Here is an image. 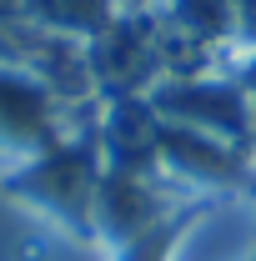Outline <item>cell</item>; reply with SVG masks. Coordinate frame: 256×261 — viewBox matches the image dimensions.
Returning a JSON list of instances; mask_svg holds the SVG:
<instances>
[{
  "instance_id": "obj_1",
  "label": "cell",
  "mask_w": 256,
  "mask_h": 261,
  "mask_svg": "<svg viewBox=\"0 0 256 261\" xmlns=\"http://www.w3.org/2000/svg\"><path fill=\"white\" fill-rule=\"evenodd\" d=\"M15 186L35 206H45L50 216H65V221L86 226L91 211H96V196H100V161L91 146H56L40 161L25 166L15 176Z\"/></svg>"
},
{
  "instance_id": "obj_2",
  "label": "cell",
  "mask_w": 256,
  "mask_h": 261,
  "mask_svg": "<svg viewBox=\"0 0 256 261\" xmlns=\"http://www.w3.org/2000/svg\"><path fill=\"white\" fill-rule=\"evenodd\" d=\"M0 151L25 166L56 151V96L20 61H0Z\"/></svg>"
},
{
  "instance_id": "obj_3",
  "label": "cell",
  "mask_w": 256,
  "mask_h": 261,
  "mask_svg": "<svg viewBox=\"0 0 256 261\" xmlns=\"http://www.w3.org/2000/svg\"><path fill=\"white\" fill-rule=\"evenodd\" d=\"M156 111L171 126L206 130L216 141H236L251 126V100L236 86H201V81H171L156 91Z\"/></svg>"
},
{
  "instance_id": "obj_4",
  "label": "cell",
  "mask_w": 256,
  "mask_h": 261,
  "mask_svg": "<svg viewBox=\"0 0 256 261\" xmlns=\"http://www.w3.org/2000/svg\"><path fill=\"white\" fill-rule=\"evenodd\" d=\"M161 161L171 166L176 176H196V181H216V176H231V141H216L206 130H191V126H166L156 141Z\"/></svg>"
},
{
  "instance_id": "obj_5",
  "label": "cell",
  "mask_w": 256,
  "mask_h": 261,
  "mask_svg": "<svg viewBox=\"0 0 256 261\" xmlns=\"http://www.w3.org/2000/svg\"><path fill=\"white\" fill-rule=\"evenodd\" d=\"M31 15L45 31H65V35H100L116 25L121 0H25Z\"/></svg>"
},
{
  "instance_id": "obj_6",
  "label": "cell",
  "mask_w": 256,
  "mask_h": 261,
  "mask_svg": "<svg viewBox=\"0 0 256 261\" xmlns=\"http://www.w3.org/2000/svg\"><path fill=\"white\" fill-rule=\"evenodd\" d=\"M236 31L256 40V0H241V5H236Z\"/></svg>"
},
{
  "instance_id": "obj_7",
  "label": "cell",
  "mask_w": 256,
  "mask_h": 261,
  "mask_svg": "<svg viewBox=\"0 0 256 261\" xmlns=\"http://www.w3.org/2000/svg\"><path fill=\"white\" fill-rule=\"evenodd\" d=\"M236 91H241V96H246V100L256 106V56L246 61V70H241V81H236Z\"/></svg>"
},
{
  "instance_id": "obj_8",
  "label": "cell",
  "mask_w": 256,
  "mask_h": 261,
  "mask_svg": "<svg viewBox=\"0 0 256 261\" xmlns=\"http://www.w3.org/2000/svg\"><path fill=\"white\" fill-rule=\"evenodd\" d=\"M121 5H146V0H121Z\"/></svg>"
}]
</instances>
